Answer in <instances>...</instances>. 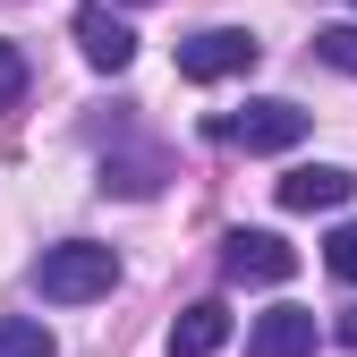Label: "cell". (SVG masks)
Listing matches in <instances>:
<instances>
[{
  "mask_svg": "<svg viewBox=\"0 0 357 357\" xmlns=\"http://www.w3.org/2000/svg\"><path fill=\"white\" fill-rule=\"evenodd\" d=\"M221 273H230V281H289L298 273V247L273 238V230H230V238H221Z\"/></svg>",
  "mask_w": 357,
  "mask_h": 357,
  "instance_id": "5b68a950",
  "label": "cell"
},
{
  "mask_svg": "<svg viewBox=\"0 0 357 357\" xmlns=\"http://www.w3.org/2000/svg\"><path fill=\"white\" fill-rule=\"evenodd\" d=\"M119 9H145V0H119Z\"/></svg>",
  "mask_w": 357,
  "mask_h": 357,
  "instance_id": "9a60e30c",
  "label": "cell"
},
{
  "mask_svg": "<svg viewBox=\"0 0 357 357\" xmlns=\"http://www.w3.org/2000/svg\"><path fill=\"white\" fill-rule=\"evenodd\" d=\"M111 281H119V255H111V247H94V238L43 247V264H34V289L52 298V306H85V298H111Z\"/></svg>",
  "mask_w": 357,
  "mask_h": 357,
  "instance_id": "6da1fadb",
  "label": "cell"
},
{
  "mask_svg": "<svg viewBox=\"0 0 357 357\" xmlns=\"http://www.w3.org/2000/svg\"><path fill=\"white\" fill-rule=\"evenodd\" d=\"M68 34H77V52L94 60V68H111V77L137 60V34H128V17L111 9V0H85V9L68 17Z\"/></svg>",
  "mask_w": 357,
  "mask_h": 357,
  "instance_id": "277c9868",
  "label": "cell"
},
{
  "mask_svg": "<svg viewBox=\"0 0 357 357\" xmlns=\"http://www.w3.org/2000/svg\"><path fill=\"white\" fill-rule=\"evenodd\" d=\"M247 357H315V315H306V306H273V315H255Z\"/></svg>",
  "mask_w": 357,
  "mask_h": 357,
  "instance_id": "52a82bcc",
  "label": "cell"
},
{
  "mask_svg": "<svg viewBox=\"0 0 357 357\" xmlns=\"http://www.w3.org/2000/svg\"><path fill=\"white\" fill-rule=\"evenodd\" d=\"M273 196H281V213H340L357 196V170H340V162H298Z\"/></svg>",
  "mask_w": 357,
  "mask_h": 357,
  "instance_id": "8992f818",
  "label": "cell"
},
{
  "mask_svg": "<svg viewBox=\"0 0 357 357\" xmlns=\"http://www.w3.org/2000/svg\"><path fill=\"white\" fill-rule=\"evenodd\" d=\"M255 52H264V43H255L247 26H204V34H188V43H178V77H188V85L247 77V68H255Z\"/></svg>",
  "mask_w": 357,
  "mask_h": 357,
  "instance_id": "3957f363",
  "label": "cell"
},
{
  "mask_svg": "<svg viewBox=\"0 0 357 357\" xmlns=\"http://www.w3.org/2000/svg\"><path fill=\"white\" fill-rule=\"evenodd\" d=\"M0 357H52V332L26 315H0Z\"/></svg>",
  "mask_w": 357,
  "mask_h": 357,
  "instance_id": "30bf717a",
  "label": "cell"
},
{
  "mask_svg": "<svg viewBox=\"0 0 357 357\" xmlns=\"http://www.w3.org/2000/svg\"><path fill=\"white\" fill-rule=\"evenodd\" d=\"M221 340H230V306H213V298L188 306V315L170 324V357H213Z\"/></svg>",
  "mask_w": 357,
  "mask_h": 357,
  "instance_id": "ba28073f",
  "label": "cell"
},
{
  "mask_svg": "<svg viewBox=\"0 0 357 357\" xmlns=\"http://www.w3.org/2000/svg\"><path fill=\"white\" fill-rule=\"evenodd\" d=\"M102 188H111V196H153V188H162V162H153V153H111V162H102Z\"/></svg>",
  "mask_w": 357,
  "mask_h": 357,
  "instance_id": "9c48e42d",
  "label": "cell"
},
{
  "mask_svg": "<svg viewBox=\"0 0 357 357\" xmlns=\"http://www.w3.org/2000/svg\"><path fill=\"white\" fill-rule=\"evenodd\" d=\"M221 145H238V153H289V145H306V128H315V111H298L289 94H264V102H247V111H221V119H204Z\"/></svg>",
  "mask_w": 357,
  "mask_h": 357,
  "instance_id": "7a4b0ae2",
  "label": "cell"
},
{
  "mask_svg": "<svg viewBox=\"0 0 357 357\" xmlns=\"http://www.w3.org/2000/svg\"><path fill=\"white\" fill-rule=\"evenodd\" d=\"M324 264H332V281H357V221H340V230H332Z\"/></svg>",
  "mask_w": 357,
  "mask_h": 357,
  "instance_id": "7c38bea8",
  "label": "cell"
},
{
  "mask_svg": "<svg viewBox=\"0 0 357 357\" xmlns=\"http://www.w3.org/2000/svg\"><path fill=\"white\" fill-rule=\"evenodd\" d=\"M26 94V52H17V43H0V111H9Z\"/></svg>",
  "mask_w": 357,
  "mask_h": 357,
  "instance_id": "4fadbf2b",
  "label": "cell"
},
{
  "mask_svg": "<svg viewBox=\"0 0 357 357\" xmlns=\"http://www.w3.org/2000/svg\"><path fill=\"white\" fill-rule=\"evenodd\" d=\"M315 60H332V68L357 77V26H324V34H315Z\"/></svg>",
  "mask_w": 357,
  "mask_h": 357,
  "instance_id": "8fae6325",
  "label": "cell"
},
{
  "mask_svg": "<svg viewBox=\"0 0 357 357\" xmlns=\"http://www.w3.org/2000/svg\"><path fill=\"white\" fill-rule=\"evenodd\" d=\"M340 340H349V349H357V306H349V315H340Z\"/></svg>",
  "mask_w": 357,
  "mask_h": 357,
  "instance_id": "5bb4252c",
  "label": "cell"
}]
</instances>
